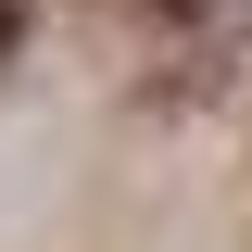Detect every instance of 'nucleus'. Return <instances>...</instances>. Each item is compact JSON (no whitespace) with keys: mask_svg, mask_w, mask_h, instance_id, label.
<instances>
[{"mask_svg":"<svg viewBox=\"0 0 252 252\" xmlns=\"http://www.w3.org/2000/svg\"><path fill=\"white\" fill-rule=\"evenodd\" d=\"M164 13H202V0H164Z\"/></svg>","mask_w":252,"mask_h":252,"instance_id":"obj_1","label":"nucleus"},{"mask_svg":"<svg viewBox=\"0 0 252 252\" xmlns=\"http://www.w3.org/2000/svg\"><path fill=\"white\" fill-rule=\"evenodd\" d=\"M0 38H13V13H0Z\"/></svg>","mask_w":252,"mask_h":252,"instance_id":"obj_2","label":"nucleus"}]
</instances>
